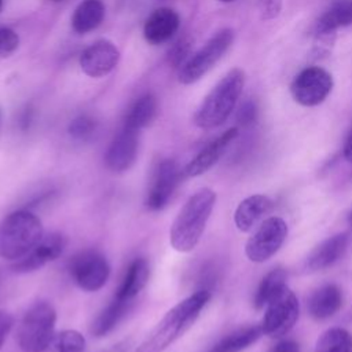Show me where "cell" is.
Here are the masks:
<instances>
[{"mask_svg":"<svg viewBox=\"0 0 352 352\" xmlns=\"http://www.w3.org/2000/svg\"><path fill=\"white\" fill-rule=\"evenodd\" d=\"M56 323V311L47 301L34 302L23 315L16 341L22 352H45L52 340Z\"/></svg>","mask_w":352,"mask_h":352,"instance_id":"5","label":"cell"},{"mask_svg":"<svg viewBox=\"0 0 352 352\" xmlns=\"http://www.w3.org/2000/svg\"><path fill=\"white\" fill-rule=\"evenodd\" d=\"M0 120H1V113H0Z\"/></svg>","mask_w":352,"mask_h":352,"instance_id":"42","label":"cell"},{"mask_svg":"<svg viewBox=\"0 0 352 352\" xmlns=\"http://www.w3.org/2000/svg\"><path fill=\"white\" fill-rule=\"evenodd\" d=\"M316 352H352V334L341 327L329 329L318 340Z\"/></svg>","mask_w":352,"mask_h":352,"instance_id":"27","label":"cell"},{"mask_svg":"<svg viewBox=\"0 0 352 352\" xmlns=\"http://www.w3.org/2000/svg\"><path fill=\"white\" fill-rule=\"evenodd\" d=\"M120 50L106 38L98 40L88 45L80 55L81 70L94 78L103 77L113 72L120 62Z\"/></svg>","mask_w":352,"mask_h":352,"instance_id":"12","label":"cell"},{"mask_svg":"<svg viewBox=\"0 0 352 352\" xmlns=\"http://www.w3.org/2000/svg\"><path fill=\"white\" fill-rule=\"evenodd\" d=\"M1 7H3V0H0V10H1Z\"/></svg>","mask_w":352,"mask_h":352,"instance_id":"41","label":"cell"},{"mask_svg":"<svg viewBox=\"0 0 352 352\" xmlns=\"http://www.w3.org/2000/svg\"><path fill=\"white\" fill-rule=\"evenodd\" d=\"M349 223H351V226H352V213H351V216H349Z\"/></svg>","mask_w":352,"mask_h":352,"instance_id":"39","label":"cell"},{"mask_svg":"<svg viewBox=\"0 0 352 352\" xmlns=\"http://www.w3.org/2000/svg\"><path fill=\"white\" fill-rule=\"evenodd\" d=\"M220 1H223V3H230V1H234V0H220Z\"/></svg>","mask_w":352,"mask_h":352,"instance_id":"38","label":"cell"},{"mask_svg":"<svg viewBox=\"0 0 352 352\" xmlns=\"http://www.w3.org/2000/svg\"><path fill=\"white\" fill-rule=\"evenodd\" d=\"M66 236L60 232H51L33 248L25 257L16 260L11 268L14 272L26 274L33 272L45 264L56 260L66 248Z\"/></svg>","mask_w":352,"mask_h":352,"instance_id":"13","label":"cell"},{"mask_svg":"<svg viewBox=\"0 0 352 352\" xmlns=\"http://www.w3.org/2000/svg\"><path fill=\"white\" fill-rule=\"evenodd\" d=\"M104 4L102 0H82L72 15V28L76 33L84 34L95 30L104 18Z\"/></svg>","mask_w":352,"mask_h":352,"instance_id":"22","label":"cell"},{"mask_svg":"<svg viewBox=\"0 0 352 352\" xmlns=\"http://www.w3.org/2000/svg\"><path fill=\"white\" fill-rule=\"evenodd\" d=\"M19 47V36L10 28H0V60L11 56Z\"/></svg>","mask_w":352,"mask_h":352,"instance_id":"31","label":"cell"},{"mask_svg":"<svg viewBox=\"0 0 352 352\" xmlns=\"http://www.w3.org/2000/svg\"><path fill=\"white\" fill-rule=\"evenodd\" d=\"M180 16L176 11L168 7L154 10L144 22L143 36L151 45H158L168 41L179 29Z\"/></svg>","mask_w":352,"mask_h":352,"instance_id":"16","label":"cell"},{"mask_svg":"<svg viewBox=\"0 0 352 352\" xmlns=\"http://www.w3.org/2000/svg\"><path fill=\"white\" fill-rule=\"evenodd\" d=\"M333 89L331 74L319 66H309L301 70L290 84L293 99L305 107L320 104Z\"/></svg>","mask_w":352,"mask_h":352,"instance_id":"8","label":"cell"},{"mask_svg":"<svg viewBox=\"0 0 352 352\" xmlns=\"http://www.w3.org/2000/svg\"><path fill=\"white\" fill-rule=\"evenodd\" d=\"M56 352H84L85 338L84 336L73 329L62 330L55 337Z\"/></svg>","mask_w":352,"mask_h":352,"instance_id":"28","label":"cell"},{"mask_svg":"<svg viewBox=\"0 0 352 352\" xmlns=\"http://www.w3.org/2000/svg\"><path fill=\"white\" fill-rule=\"evenodd\" d=\"M50 1H54V3H59V1H62V0H50Z\"/></svg>","mask_w":352,"mask_h":352,"instance_id":"40","label":"cell"},{"mask_svg":"<svg viewBox=\"0 0 352 352\" xmlns=\"http://www.w3.org/2000/svg\"><path fill=\"white\" fill-rule=\"evenodd\" d=\"M191 48H192V40L190 37L179 38L168 51L166 60L169 66L180 69L191 56Z\"/></svg>","mask_w":352,"mask_h":352,"instance_id":"30","label":"cell"},{"mask_svg":"<svg viewBox=\"0 0 352 352\" xmlns=\"http://www.w3.org/2000/svg\"><path fill=\"white\" fill-rule=\"evenodd\" d=\"M133 304V300L114 297V300L95 318L91 324V333L94 337H104L124 319Z\"/></svg>","mask_w":352,"mask_h":352,"instance_id":"19","label":"cell"},{"mask_svg":"<svg viewBox=\"0 0 352 352\" xmlns=\"http://www.w3.org/2000/svg\"><path fill=\"white\" fill-rule=\"evenodd\" d=\"M261 322V330L268 337H280L286 334L297 322L298 300L296 294L285 286L267 305Z\"/></svg>","mask_w":352,"mask_h":352,"instance_id":"9","label":"cell"},{"mask_svg":"<svg viewBox=\"0 0 352 352\" xmlns=\"http://www.w3.org/2000/svg\"><path fill=\"white\" fill-rule=\"evenodd\" d=\"M344 157L352 162V129L351 132L348 133L346 136V140H345V144H344Z\"/></svg>","mask_w":352,"mask_h":352,"instance_id":"37","label":"cell"},{"mask_svg":"<svg viewBox=\"0 0 352 352\" xmlns=\"http://www.w3.org/2000/svg\"><path fill=\"white\" fill-rule=\"evenodd\" d=\"M182 173L183 172L176 161L162 160L153 173V179L144 199L146 208L154 212L164 209L176 191L182 180Z\"/></svg>","mask_w":352,"mask_h":352,"instance_id":"11","label":"cell"},{"mask_svg":"<svg viewBox=\"0 0 352 352\" xmlns=\"http://www.w3.org/2000/svg\"><path fill=\"white\" fill-rule=\"evenodd\" d=\"M238 128H230L206 144L183 169V173L188 177H197L208 172L223 155L227 146L236 138Z\"/></svg>","mask_w":352,"mask_h":352,"instance_id":"15","label":"cell"},{"mask_svg":"<svg viewBox=\"0 0 352 352\" xmlns=\"http://www.w3.org/2000/svg\"><path fill=\"white\" fill-rule=\"evenodd\" d=\"M342 304V294L338 286L324 285L319 287L309 298V314L315 319H326L333 316Z\"/></svg>","mask_w":352,"mask_h":352,"instance_id":"20","label":"cell"},{"mask_svg":"<svg viewBox=\"0 0 352 352\" xmlns=\"http://www.w3.org/2000/svg\"><path fill=\"white\" fill-rule=\"evenodd\" d=\"M245 80L242 69L228 70L199 104L194 114V124L201 129H213L224 124L236 106Z\"/></svg>","mask_w":352,"mask_h":352,"instance_id":"3","label":"cell"},{"mask_svg":"<svg viewBox=\"0 0 352 352\" xmlns=\"http://www.w3.org/2000/svg\"><path fill=\"white\" fill-rule=\"evenodd\" d=\"M270 352H300L298 344L292 340H283L272 346Z\"/></svg>","mask_w":352,"mask_h":352,"instance_id":"36","label":"cell"},{"mask_svg":"<svg viewBox=\"0 0 352 352\" xmlns=\"http://www.w3.org/2000/svg\"><path fill=\"white\" fill-rule=\"evenodd\" d=\"M157 111L158 102L155 95L151 92H146L139 96L128 110L124 120V126L139 132L140 129L148 126L153 122Z\"/></svg>","mask_w":352,"mask_h":352,"instance_id":"21","label":"cell"},{"mask_svg":"<svg viewBox=\"0 0 352 352\" xmlns=\"http://www.w3.org/2000/svg\"><path fill=\"white\" fill-rule=\"evenodd\" d=\"M286 286V274L283 270L276 268L270 271L261 280L256 296H254V307L257 309L264 308L283 287Z\"/></svg>","mask_w":352,"mask_h":352,"instance_id":"26","label":"cell"},{"mask_svg":"<svg viewBox=\"0 0 352 352\" xmlns=\"http://www.w3.org/2000/svg\"><path fill=\"white\" fill-rule=\"evenodd\" d=\"M287 235V226L280 217H268L246 242L245 253L250 261L263 263L274 256Z\"/></svg>","mask_w":352,"mask_h":352,"instance_id":"10","label":"cell"},{"mask_svg":"<svg viewBox=\"0 0 352 352\" xmlns=\"http://www.w3.org/2000/svg\"><path fill=\"white\" fill-rule=\"evenodd\" d=\"M263 334L261 326H248L238 329L223 337L208 352H241L254 344Z\"/></svg>","mask_w":352,"mask_h":352,"instance_id":"25","label":"cell"},{"mask_svg":"<svg viewBox=\"0 0 352 352\" xmlns=\"http://www.w3.org/2000/svg\"><path fill=\"white\" fill-rule=\"evenodd\" d=\"M349 25H352V0H340L318 18L315 34L336 33L337 29Z\"/></svg>","mask_w":352,"mask_h":352,"instance_id":"24","label":"cell"},{"mask_svg":"<svg viewBox=\"0 0 352 352\" xmlns=\"http://www.w3.org/2000/svg\"><path fill=\"white\" fill-rule=\"evenodd\" d=\"M96 121L95 118H92L88 114H81L78 117H76L67 128L69 135L76 139V140H88L94 136L95 131H96Z\"/></svg>","mask_w":352,"mask_h":352,"instance_id":"29","label":"cell"},{"mask_svg":"<svg viewBox=\"0 0 352 352\" xmlns=\"http://www.w3.org/2000/svg\"><path fill=\"white\" fill-rule=\"evenodd\" d=\"M33 117H34V110L32 106H26L21 116H19V128L22 131H28L33 122Z\"/></svg>","mask_w":352,"mask_h":352,"instance_id":"35","label":"cell"},{"mask_svg":"<svg viewBox=\"0 0 352 352\" xmlns=\"http://www.w3.org/2000/svg\"><path fill=\"white\" fill-rule=\"evenodd\" d=\"M256 116H257V107H256V103L253 100H246L238 110V114H236V120L241 125L246 126V125H250L254 120H256Z\"/></svg>","mask_w":352,"mask_h":352,"instance_id":"33","label":"cell"},{"mask_svg":"<svg viewBox=\"0 0 352 352\" xmlns=\"http://www.w3.org/2000/svg\"><path fill=\"white\" fill-rule=\"evenodd\" d=\"M216 204V192L208 187L195 191L175 217L169 241L180 253L191 252L199 242Z\"/></svg>","mask_w":352,"mask_h":352,"instance_id":"2","label":"cell"},{"mask_svg":"<svg viewBox=\"0 0 352 352\" xmlns=\"http://www.w3.org/2000/svg\"><path fill=\"white\" fill-rule=\"evenodd\" d=\"M235 38V32L231 28H223L216 32L179 69V82L188 85L202 78L228 51Z\"/></svg>","mask_w":352,"mask_h":352,"instance_id":"6","label":"cell"},{"mask_svg":"<svg viewBox=\"0 0 352 352\" xmlns=\"http://www.w3.org/2000/svg\"><path fill=\"white\" fill-rule=\"evenodd\" d=\"M138 133V131L122 126L111 140L104 157L106 165L110 170L121 173L133 165L139 147Z\"/></svg>","mask_w":352,"mask_h":352,"instance_id":"14","label":"cell"},{"mask_svg":"<svg viewBox=\"0 0 352 352\" xmlns=\"http://www.w3.org/2000/svg\"><path fill=\"white\" fill-rule=\"evenodd\" d=\"M69 272L80 289L85 292H98L106 285L110 276V265L102 253L96 250H84L70 260Z\"/></svg>","mask_w":352,"mask_h":352,"instance_id":"7","label":"cell"},{"mask_svg":"<svg viewBox=\"0 0 352 352\" xmlns=\"http://www.w3.org/2000/svg\"><path fill=\"white\" fill-rule=\"evenodd\" d=\"M272 209V201L261 194L245 198L235 209L234 221L238 230L250 231Z\"/></svg>","mask_w":352,"mask_h":352,"instance_id":"18","label":"cell"},{"mask_svg":"<svg viewBox=\"0 0 352 352\" xmlns=\"http://www.w3.org/2000/svg\"><path fill=\"white\" fill-rule=\"evenodd\" d=\"M257 6H258V12L261 19L271 21L279 16L283 7V1L282 0H257Z\"/></svg>","mask_w":352,"mask_h":352,"instance_id":"32","label":"cell"},{"mask_svg":"<svg viewBox=\"0 0 352 352\" xmlns=\"http://www.w3.org/2000/svg\"><path fill=\"white\" fill-rule=\"evenodd\" d=\"M150 276V267L146 258H135L126 272L125 276L117 290V297L133 300L147 285Z\"/></svg>","mask_w":352,"mask_h":352,"instance_id":"23","label":"cell"},{"mask_svg":"<svg viewBox=\"0 0 352 352\" xmlns=\"http://www.w3.org/2000/svg\"><path fill=\"white\" fill-rule=\"evenodd\" d=\"M348 246V235L346 234H337L333 235L318 246L312 249V252L307 257V268L311 271H318L333 265L338 261L342 254L345 253Z\"/></svg>","mask_w":352,"mask_h":352,"instance_id":"17","label":"cell"},{"mask_svg":"<svg viewBox=\"0 0 352 352\" xmlns=\"http://www.w3.org/2000/svg\"><path fill=\"white\" fill-rule=\"evenodd\" d=\"M210 300V292L198 290L172 307L153 327L135 352H165L183 333L192 326Z\"/></svg>","mask_w":352,"mask_h":352,"instance_id":"1","label":"cell"},{"mask_svg":"<svg viewBox=\"0 0 352 352\" xmlns=\"http://www.w3.org/2000/svg\"><path fill=\"white\" fill-rule=\"evenodd\" d=\"M41 220L32 212H11L0 221V257L16 261L25 257L43 239Z\"/></svg>","mask_w":352,"mask_h":352,"instance_id":"4","label":"cell"},{"mask_svg":"<svg viewBox=\"0 0 352 352\" xmlns=\"http://www.w3.org/2000/svg\"><path fill=\"white\" fill-rule=\"evenodd\" d=\"M12 324H14V319L12 316L7 312V311H3L0 309V349L7 338V336L10 334L11 329H12Z\"/></svg>","mask_w":352,"mask_h":352,"instance_id":"34","label":"cell"}]
</instances>
